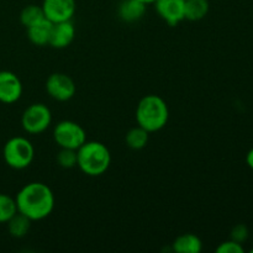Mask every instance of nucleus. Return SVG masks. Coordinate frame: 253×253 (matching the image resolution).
<instances>
[{
    "label": "nucleus",
    "instance_id": "obj_10",
    "mask_svg": "<svg viewBox=\"0 0 253 253\" xmlns=\"http://www.w3.org/2000/svg\"><path fill=\"white\" fill-rule=\"evenodd\" d=\"M22 95V83L10 71H0V103L12 104Z\"/></svg>",
    "mask_w": 253,
    "mask_h": 253
},
{
    "label": "nucleus",
    "instance_id": "obj_14",
    "mask_svg": "<svg viewBox=\"0 0 253 253\" xmlns=\"http://www.w3.org/2000/svg\"><path fill=\"white\" fill-rule=\"evenodd\" d=\"M172 250L178 253H199L203 250V242L197 235L183 234L174 240Z\"/></svg>",
    "mask_w": 253,
    "mask_h": 253
},
{
    "label": "nucleus",
    "instance_id": "obj_25",
    "mask_svg": "<svg viewBox=\"0 0 253 253\" xmlns=\"http://www.w3.org/2000/svg\"><path fill=\"white\" fill-rule=\"evenodd\" d=\"M251 252H252V253H253V249H252V250H251Z\"/></svg>",
    "mask_w": 253,
    "mask_h": 253
},
{
    "label": "nucleus",
    "instance_id": "obj_2",
    "mask_svg": "<svg viewBox=\"0 0 253 253\" xmlns=\"http://www.w3.org/2000/svg\"><path fill=\"white\" fill-rule=\"evenodd\" d=\"M169 110L168 105L161 96L148 94L143 96L136 108L137 125L148 132H157L162 130L168 123Z\"/></svg>",
    "mask_w": 253,
    "mask_h": 253
},
{
    "label": "nucleus",
    "instance_id": "obj_11",
    "mask_svg": "<svg viewBox=\"0 0 253 253\" xmlns=\"http://www.w3.org/2000/svg\"><path fill=\"white\" fill-rule=\"evenodd\" d=\"M74 37H76V27L72 20L53 22L48 44L53 48H66L73 42Z\"/></svg>",
    "mask_w": 253,
    "mask_h": 253
},
{
    "label": "nucleus",
    "instance_id": "obj_24",
    "mask_svg": "<svg viewBox=\"0 0 253 253\" xmlns=\"http://www.w3.org/2000/svg\"><path fill=\"white\" fill-rule=\"evenodd\" d=\"M140 1H142V2H145L146 5H148V4H153V2L156 1V0H140Z\"/></svg>",
    "mask_w": 253,
    "mask_h": 253
},
{
    "label": "nucleus",
    "instance_id": "obj_4",
    "mask_svg": "<svg viewBox=\"0 0 253 253\" xmlns=\"http://www.w3.org/2000/svg\"><path fill=\"white\" fill-rule=\"evenodd\" d=\"M2 157L5 163L12 169H25L34 161L35 148L27 138L16 136L5 143Z\"/></svg>",
    "mask_w": 253,
    "mask_h": 253
},
{
    "label": "nucleus",
    "instance_id": "obj_7",
    "mask_svg": "<svg viewBox=\"0 0 253 253\" xmlns=\"http://www.w3.org/2000/svg\"><path fill=\"white\" fill-rule=\"evenodd\" d=\"M46 90L57 101H68L74 96L77 86L73 79L64 73H53L47 78Z\"/></svg>",
    "mask_w": 253,
    "mask_h": 253
},
{
    "label": "nucleus",
    "instance_id": "obj_16",
    "mask_svg": "<svg viewBox=\"0 0 253 253\" xmlns=\"http://www.w3.org/2000/svg\"><path fill=\"white\" fill-rule=\"evenodd\" d=\"M6 224L9 234L12 237L21 239V237L26 236V234L29 232L30 226H31V220L27 216H25V215H22L21 212L17 211Z\"/></svg>",
    "mask_w": 253,
    "mask_h": 253
},
{
    "label": "nucleus",
    "instance_id": "obj_15",
    "mask_svg": "<svg viewBox=\"0 0 253 253\" xmlns=\"http://www.w3.org/2000/svg\"><path fill=\"white\" fill-rule=\"evenodd\" d=\"M209 9L208 0H185L184 19L189 21H200L207 16Z\"/></svg>",
    "mask_w": 253,
    "mask_h": 253
},
{
    "label": "nucleus",
    "instance_id": "obj_9",
    "mask_svg": "<svg viewBox=\"0 0 253 253\" xmlns=\"http://www.w3.org/2000/svg\"><path fill=\"white\" fill-rule=\"evenodd\" d=\"M155 7L161 19L169 26H177L184 19L185 0H156Z\"/></svg>",
    "mask_w": 253,
    "mask_h": 253
},
{
    "label": "nucleus",
    "instance_id": "obj_21",
    "mask_svg": "<svg viewBox=\"0 0 253 253\" xmlns=\"http://www.w3.org/2000/svg\"><path fill=\"white\" fill-rule=\"evenodd\" d=\"M217 253H244L245 249L242 247V244L234 241L230 239L229 241H225L220 244L216 249Z\"/></svg>",
    "mask_w": 253,
    "mask_h": 253
},
{
    "label": "nucleus",
    "instance_id": "obj_23",
    "mask_svg": "<svg viewBox=\"0 0 253 253\" xmlns=\"http://www.w3.org/2000/svg\"><path fill=\"white\" fill-rule=\"evenodd\" d=\"M246 163H247V166H249V167L253 170V148L252 150H250L249 153H247Z\"/></svg>",
    "mask_w": 253,
    "mask_h": 253
},
{
    "label": "nucleus",
    "instance_id": "obj_13",
    "mask_svg": "<svg viewBox=\"0 0 253 253\" xmlns=\"http://www.w3.org/2000/svg\"><path fill=\"white\" fill-rule=\"evenodd\" d=\"M52 25H53V22H51L44 17V19L36 22V24L26 27L27 37L31 41V43L36 44V46H46V44H48Z\"/></svg>",
    "mask_w": 253,
    "mask_h": 253
},
{
    "label": "nucleus",
    "instance_id": "obj_17",
    "mask_svg": "<svg viewBox=\"0 0 253 253\" xmlns=\"http://www.w3.org/2000/svg\"><path fill=\"white\" fill-rule=\"evenodd\" d=\"M148 135H150L148 131H146L145 128L137 125L136 127L130 128L128 132L126 133V145H127V147H130L131 150H142V148H145L146 145H147Z\"/></svg>",
    "mask_w": 253,
    "mask_h": 253
},
{
    "label": "nucleus",
    "instance_id": "obj_19",
    "mask_svg": "<svg viewBox=\"0 0 253 253\" xmlns=\"http://www.w3.org/2000/svg\"><path fill=\"white\" fill-rule=\"evenodd\" d=\"M17 212L15 199L6 194H0V224H6Z\"/></svg>",
    "mask_w": 253,
    "mask_h": 253
},
{
    "label": "nucleus",
    "instance_id": "obj_18",
    "mask_svg": "<svg viewBox=\"0 0 253 253\" xmlns=\"http://www.w3.org/2000/svg\"><path fill=\"white\" fill-rule=\"evenodd\" d=\"M44 12L41 5H27L20 12V21L25 27H29L31 25L36 24L40 20L44 19Z\"/></svg>",
    "mask_w": 253,
    "mask_h": 253
},
{
    "label": "nucleus",
    "instance_id": "obj_12",
    "mask_svg": "<svg viewBox=\"0 0 253 253\" xmlns=\"http://www.w3.org/2000/svg\"><path fill=\"white\" fill-rule=\"evenodd\" d=\"M146 6L147 5L140 0H123L119 5V17L124 22L132 24L145 16Z\"/></svg>",
    "mask_w": 253,
    "mask_h": 253
},
{
    "label": "nucleus",
    "instance_id": "obj_1",
    "mask_svg": "<svg viewBox=\"0 0 253 253\" xmlns=\"http://www.w3.org/2000/svg\"><path fill=\"white\" fill-rule=\"evenodd\" d=\"M17 211L31 221L44 219L54 208V195L51 188L41 182H32L20 189L16 198Z\"/></svg>",
    "mask_w": 253,
    "mask_h": 253
},
{
    "label": "nucleus",
    "instance_id": "obj_6",
    "mask_svg": "<svg viewBox=\"0 0 253 253\" xmlns=\"http://www.w3.org/2000/svg\"><path fill=\"white\" fill-rule=\"evenodd\" d=\"M53 138L61 148L78 150L86 141V133L79 124L71 120H63L54 127Z\"/></svg>",
    "mask_w": 253,
    "mask_h": 253
},
{
    "label": "nucleus",
    "instance_id": "obj_8",
    "mask_svg": "<svg viewBox=\"0 0 253 253\" xmlns=\"http://www.w3.org/2000/svg\"><path fill=\"white\" fill-rule=\"evenodd\" d=\"M44 16L51 22L72 20L76 12V0H43L42 2Z\"/></svg>",
    "mask_w": 253,
    "mask_h": 253
},
{
    "label": "nucleus",
    "instance_id": "obj_20",
    "mask_svg": "<svg viewBox=\"0 0 253 253\" xmlns=\"http://www.w3.org/2000/svg\"><path fill=\"white\" fill-rule=\"evenodd\" d=\"M57 162L62 168L66 169H71L74 168L78 163V155H77V150H72V148H61V151L57 155Z\"/></svg>",
    "mask_w": 253,
    "mask_h": 253
},
{
    "label": "nucleus",
    "instance_id": "obj_3",
    "mask_svg": "<svg viewBox=\"0 0 253 253\" xmlns=\"http://www.w3.org/2000/svg\"><path fill=\"white\" fill-rule=\"evenodd\" d=\"M78 166L82 172L90 177L104 174L110 167L111 155L109 148L99 141H85L77 150Z\"/></svg>",
    "mask_w": 253,
    "mask_h": 253
},
{
    "label": "nucleus",
    "instance_id": "obj_5",
    "mask_svg": "<svg viewBox=\"0 0 253 253\" xmlns=\"http://www.w3.org/2000/svg\"><path fill=\"white\" fill-rule=\"evenodd\" d=\"M51 123V110L42 103H35L27 106L21 116L22 128L32 135H37V133L46 131Z\"/></svg>",
    "mask_w": 253,
    "mask_h": 253
},
{
    "label": "nucleus",
    "instance_id": "obj_22",
    "mask_svg": "<svg viewBox=\"0 0 253 253\" xmlns=\"http://www.w3.org/2000/svg\"><path fill=\"white\" fill-rule=\"evenodd\" d=\"M249 235L250 232L246 225L239 224L231 230V235H230V237H231V240H234V241L239 242V244H244V242L249 239Z\"/></svg>",
    "mask_w": 253,
    "mask_h": 253
}]
</instances>
